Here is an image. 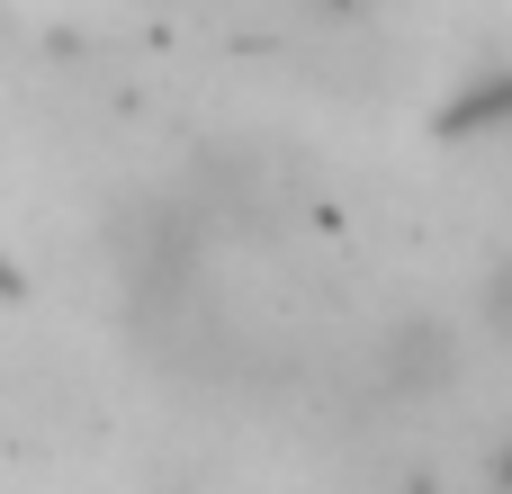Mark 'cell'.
<instances>
[{"mask_svg": "<svg viewBox=\"0 0 512 494\" xmlns=\"http://www.w3.org/2000/svg\"><path fill=\"white\" fill-rule=\"evenodd\" d=\"M504 126H512V63L477 72L459 99H441V135L450 144H477V135H504Z\"/></svg>", "mask_w": 512, "mask_h": 494, "instance_id": "obj_2", "label": "cell"}, {"mask_svg": "<svg viewBox=\"0 0 512 494\" xmlns=\"http://www.w3.org/2000/svg\"><path fill=\"white\" fill-rule=\"evenodd\" d=\"M486 315H495V333L512 342V261L495 270V279H486Z\"/></svg>", "mask_w": 512, "mask_h": 494, "instance_id": "obj_3", "label": "cell"}, {"mask_svg": "<svg viewBox=\"0 0 512 494\" xmlns=\"http://www.w3.org/2000/svg\"><path fill=\"white\" fill-rule=\"evenodd\" d=\"M495 486H512V441H504V459H495Z\"/></svg>", "mask_w": 512, "mask_h": 494, "instance_id": "obj_5", "label": "cell"}, {"mask_svg": "<svg viewBox=\"0 0 512 494\" xmlns=\"http://www.w3.org/2000/svg\"><path fill=\"white\" fill-rule=\"evenodd\" d=\"M450 378H459V333H450V315H396V324L378 333V387H387V396L423 405V396H441Z\"/></svg>", "mask_w": 512, "mask_h": 494, "instance_id": "obj_1", "label": "cell"}, {"mask_svg": "<svg viewBox=\"0 0 512 494\" xmlns=\"http://www.w3.org/2000/svg\"><path fill=\"white\" fill-rule=\"evenodd\" d=\"M324 18H360V9H378V0H315Z\"/></svg>", "mask_w": 512, "mask_h": 494, "instance_id": "obj_4", "label": "cell"}]
</instances>
